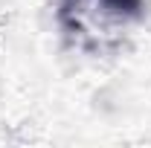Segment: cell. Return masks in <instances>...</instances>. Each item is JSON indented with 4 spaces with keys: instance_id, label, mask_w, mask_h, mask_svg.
<instances>
[{
    "instance_id": "1",
    "label": "cell",
    "mask_w": 151,
    "mask_h": 148,
    "mask_svg": "<svg viewBox=\"0 0 151 148\" xmlns=\"http://www.w3.org/2000/svg\"><path fill=\"white\" fill-rule=\"evenodd\" d=\"M102 3L116 15H139V6H142V0H102Z\"/></svg>"
}]
</instances>
